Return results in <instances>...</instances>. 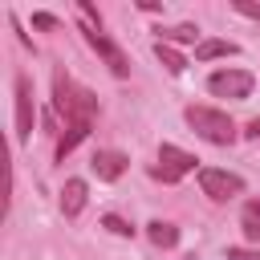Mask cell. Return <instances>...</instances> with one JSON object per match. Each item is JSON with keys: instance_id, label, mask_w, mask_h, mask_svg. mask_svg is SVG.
Masks as SVG:
<instances>
[{"instance_id": "13", "label": "cell", "mask_w": 260, "mask_h": 260, "mask_svg": "<svg viewBox=\"0 0 260 260\" xmlns=\"http://www.w3.org/2000/svg\"><path fill=\"white\" fill-rule=\"evenodd\" d=\"M240 228H244L248 244H260V195L244 203V211H240Z\"/></svg>"}, {"instance_id": "15", "label": "cell", "mask_w": 260, "mask_h": 260, "mask_svg": "<svg viewBox=\"0 0 260 260\" xmlns=\"http://www.w3.org/2000/svg\"><path fill=\"white\" fill-rule=\"evenodd\" d=\"M102 228H110L114 236H134V223H126V219H122V215H114V211H110V215H102Z\"/></svg>"}, {"instance_id": "10", "label": "cell", "mask_w": 260, "mask_h": 260, "mask_svg": "<svg viewBox=\"0 0 260 260\" xmlns=\"http://www.w3.org/2000/svg\"><path fill=\"white\" fill-rule=\"evenodd\" d=\"M236 53H240V45H236V41L207 37V41H199V49H195V61H215V57H236Z\"/></svg>"}, {"instance_id": "18", "label": "cell", "mask_w": 260, "mask_h": 260, "mask_svg": "<svg viewBox=\"0 0 260 260\" xmlns=\"http://www.w3.org/2000/svg\"><path fill=\"white\" fill-rule=\"evenodd\" d=\"M232 8H236L240 16H252V20H260V4H248V0H236Z\"/></svg>"}, {"instance_id": "2", "label": "cell", "mask_w": 260, "mask_h": 260, "mask_svg": "<svg viewBox=\"0 0 260 260\" xmlns=\"http://www.w3.org/2000/svg\"><path fill=\"white\" fill-rule=\"evenodd\" d=\"M77 28H81L85 45L102 57V65H106L114 77H130V57H126L122 45L102 28V16H98V8H93L89 0H77Z\"/></svg>"}, {"instance_id": "5", "label": "cell", "mask_w": 260, "mask_h": 260, "mask_svg": "<svg viewBox=\"0 0 260 260\" xmlns=\"http://www.w3.org/2000/svg\"><path fill=\"white\" fill-rule=\"evenodd\" d=\"M195 179H199V187H203V195L211 203H228V199H236L244 191V179L236 171H223V167H199Z\"/></svg>"}, {"instance_id": "6", "label": "cell", "mask_w": 260, "mask_h": 260, "mask_svg": "<svg viewBox=\"0 0 260 260\" xmlns=\"http://www.w3.org/2000/svg\"><path fill=\"white\" fill-rule=\"evenodd\" d=\"M207 89H211L215 98L244 102V98H252V89H256V77H252L248 69H236V65H228V69H215V73L207 77Z\"/></svg>"}, {"instance_id": "14", "label": "cell", "mask_w": 260, "mask_h": 260, "mask_svg": "<svg viewBox=\"0 0 260 260\" xmlns=\"http://www.w3.org/2000/svg\"><path fill=\"white\" fill-rule=\"evenodd\" d=\"M154 57H158V61H162V69H167V73H175V77L187 69V57H183L175 45H162V41H154Z\"/></svg>"}, {"instance_id": "9", "label": "cell", "mask_w": 260, "mask_h": 260, "mask_svg": "<svg viewBox=\"0 0 260 260\" xmlns=\"http://www.w3.org/2000/svg\"><path fill=\"white\" fill-rule=\"evenodd\" d=\"M85 199H89V183L85 179H65V187H61V215L77 219L85 211Z\"/></svg>"}, {"instance_id": "3", "label": "cell", "mask_w": 260, "mask_h": 260, "mask_svg": "<svg viewBox=\"0 0 260 260\" xmlns=\"http://www.w3.org/2000/svg\"><path fill=\"white\" fill-rule=\"evenodd\" d=\"M183 118H187V126H191L203 142H211V146H232V142L240 138V126H236L223 110H215V106H187Z\"/></svg>"}, {"instance_id": "17", "label": "cell", "mask_w": 260, "mask_h": 260, "mask_svg": "<svg viewBox=\"0 0 260 260\" xmlns=\"http://www.w3.org/2000/svg\"><path fill=\"white\" fill-rule=\"evenodd\" d=\"M228 260H260L256 248H228Z\"/></svg>"}, {"instance_id": "16", "label": "cell", "mask_w": 260, "mask_h": 260, "mask_svg": "<svg viewBox=\"0 0 260 260\" xmlns=\"http://www.w3.org/2000/svg\"><path fill=\"white\" fill-rule=\"evenodd\" d=\"M32 28H57V16L53 12H32Z\"/></svg>"}, {"instance_id": "8", "label": "cell", "mask_w": 260, "mask_h": 260, "mask_svg": "<svg viewBox=\"0 0 260 260\" xmlns=\"http://www.w3.org/2000/svg\"><path fill=\"white\" fill-rule=\"evenodd\" d=\"M126 167H130V158H126L122 150H110V146H98L93 158H89V171H93L102 183H118V179L126 175Z\"/></svg>"}, {"instance_id": "4", "label": "cell", "mask_w": 260, "mask_h": 260, "mask_svg": "<svg viewBox=\"0 0 260 260\" xmlns=\"http://www.w3.org/2000/svg\"><path fill=\"white\" fill-rule=\"evenodd\" d=\"M195 162H199V158H195V154H187L183 146H175V142H162V146H158V162L150 167V175H154L158 183H167V187H175V183H179L183 175H191V171H199Z\"/></svg>"}, {"instance_id": "20", "label": "cell", "mask_w": 260, "mask_h": 260, "mask_svg": "<svg viewBox=\"0 0 260 260\" xmlns=\"http://www.w3.org/2000/svg\"><path fill=\"white\" fill-rule=\"evenodd\" d=\"M138 8H142V12H162V4H158V0H142Z\"/></svg>"}, {"instance_id": "11", "label": "cell", "mask_w": 260, "mask_h": 260, "mask_svg": "<svg viewBox=\"0 0 260 260\" xmlns=\"http://www.w3.org/2000/svg\"><path fill=\"white\" fill-rule=\"evenodd\" d=\"M146 240H150L154 248H175V244H179V228H175L171 219H150V223H146Z\"/></svg>"}, {"instance_id": "19", "label": "cell", "mask_w": 260, "mask_h": 260, "mask_svg": "<svg viewBox=\"0 0 260 260\" xmlns=\"http://www.w3.org/2000/svg\"><path fill=\"white\" fill-rule=\"evenodd\" d=\"M244 138H252V142H260V118H252V122L244 126Z\"/></svg>"}, {"instance_id": "7", "label": "cell", "mask_w": 260, "mask_h": 260, "mask_svg": "<svg viewBox=\"0 0 260 260\" xmlns=\"http://www.w3.org/2000/svg\"><path fill=\"white\" fill-rule=\"evenodd\" d=\"M16 142L24 146L32 138V118H37V102H32V81L28 73H16Z\"/></svg>"}, {"instance_id": "12", "label": "cell", "mask_w": 260, "mask_h": 260, "mask_svg": "<svg viewBox=\"0 0 260 260\" xmlns=\"http://www.w3.org/2000/svg\"><path fill=\"white\" fill-rule=\"evenodd\" d=\"M162 45H195L199 49V28L195 24H175V28H154Z\"/></svg>"}, {"instance_id": "1", "label": "cell", "mask_w": 260, "mask_h": 260, "mask_svg": "<svg viewBox=\"0 0 260 260\" xmlns=\"http://www.w3.org/2000/svg\"><path fill=\"white\" fill-rule=\"evenodd\" d=\"M53 114L65 118V126H61V134H57V162H65V158L89 138V130H93V122H98V98H93V89L77 85L65 65L53 69Z\"/></svg>"}]
</instances>
